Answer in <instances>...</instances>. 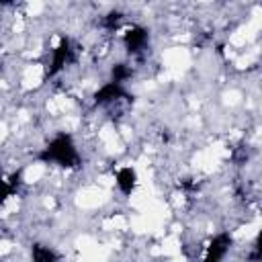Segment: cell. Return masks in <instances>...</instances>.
Masks as SVG:
<instances>
[{
	"mask_svg": "<svg viewBox=\"0 0 262 262\" xmlns=\"http://www.w3.org/2000/svg\"><path fill=\"white\" fill-rule=\"evenodd\" d=\"M115 184L123 196H131L137 186V172L133 166H123L115 174Z\"/></svg>",
	"mask_w": 262,
	"mask_h": 262,
	"instance_id": "1",
	"label": "cell"
}]
</instances>
